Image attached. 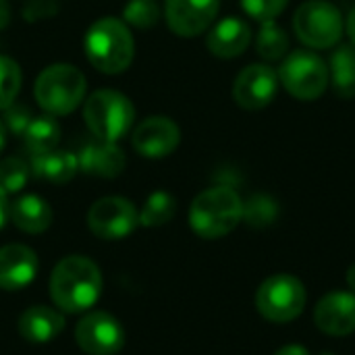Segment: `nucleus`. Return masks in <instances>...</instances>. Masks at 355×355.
<instances>
[{"label": "nucleus", "mask_w": 355, "mask_h": 355, "mask_svg": "<svg viewBox=\"0 0 355 355\" xmlns=\"http://www.w3.org/2000/svg\"><path fill=\"white\" fill-rule=\"evenodd\" d=\"M100 291V268L85 256L62 258L50 277V295L54 304L69 314L92 308L98 302Z\"/></svg>", "instance_id": "nucleus-1"}, {"label": "nucleus", "mask_w": 355, "mask_h": 355, "mask_svg": "<svg viewBox=\"0 0 355 355\" xmlns=\"http://www.w3.org/2000/svg\"><path fill=\"white\" fill-rule=\"evenodd\" d=\"M243 216V202L229 185L202 191L189 208V225L204 239L229 235Z\"/></svg>", "instance_id": "nucleus-2"}, {"label": "nucleus", "mask_w": 355, "mask_h": 355, "mask_svg": "<svg viewBox=\"0 0 355 355\" xmlns=\"http://www.w3.org/2000/svg\"><path fill=\"white\" fill-rule=\"evenodd\" d=\"M85 54L89 62L108 75L125 71L133 60V37L127 25L114 17H104L96 21L85 33Z\"/></svg>", "instance_id": "nucleus-3"}, {"label": "nucleus", "mask_w": 355, "mask_h": 355, "mask_svg": "<svg viewBox=\"0 0 355 355\" xmlns=\"http://www.w3.org/2000/svg\"><path fill=\"white\" fill-rule=\"evenodd\" d=\"M308 302L304 283L289 272L268 277L256 291V310L275 324H285L302 316Z\"/></svg>", "instance_id": "nucleus-4"}, {"label": "nucleus", "mask_w": 355, "mask_h": 355, "mask_svg": "<svg viewBox=\"0 0 355 355\" xmlns=\"http://www.w3.org/2000/svg\"><path fill=\"white\" fill-rule=\"evenodd\" d=\"M85 94V77L73 64H52L35 81V100L48 114L73 112Z\"/></svg>", "instance_id": "nucleus-5"}, {"label": "nucleus", "mask_w": 355, "mask_h": 355, "mask_svg": "<svg viewBox=\"0 0 355 355\" xmlns=\"http://www.w3.org/2000/svg\"><path fill=\"white\" fill-rule=\"evenodd\" d=\"M135 108L127 96L114 89L94 92L83 106V119L89 131L104 141L121 139L133 125Z\"/></svg>", "instance_id": "nucleus-6"}, {"label": "nucleus", "mask_w": 355, "mask_h": 355, "mask_svg": "<svg viewBox=\"0 0 355 355\" xmlns=\"http://www.w3.org/2000/svg\"><path fill=\"white\" fill-rule=\"evenodd\" d=\"M297 37L314 50L335 48L341 42L345 21L341 10L329 0H308L293 15Z\"/></svg>", "instance_id": "nucleus-7"}, {"label": "nucleus", "mask_w": 355, "mask_h": 355, "mask_svg": "<svg viewBox=\"0 0 355 355\" xmlns=\"http://www.w3.org/2000/svg\"><path fill=\"white\" fill-rule=\"evenodd\" d=\"M329 64L314 50H293L279 69L283 87L302 102L318 100L329 87Z\"/></svg>", "instance_id": "nucleus-8"}, {"label": "nucleus", "mask_w": 355, "mask_h": 355, "mask_svg": "<svg viewBox=\"0 0 355 355\" xmlns=\"http://www.w3.org/2000/svg\"><path fill=\"white\" fill-rule=\"evenodd\" d=\"M139 223L135 206L125 198H102L87 214V225L92 233L100 239H121L127 237Z\"/></svg>", "instance_id": "nucleus-9"}, {"label": "nucleus", "mask_w": 355, "mask_h": 355, "mask_svg": "<svg viewBox=\"0 0 355 355\" xmlns=\"http://www.w3.org/2000/svg\"><path fill=\"white\" fill-rule=\"evenodd\" d=\"M77 345L89 355H116L123 349L125 333L110 314L89 312L75 329Z\"/></svg>", "instance_id": "nucleus-10"}, {"label": "nucleus", "mask_w": 355, "mask_h": 355, "mask_svg": "<svg viewBox=\"0 0 355 355\" xmlns=\"http://www.w3.org/2000/svg\"><path fill=\"white\" fill-rule=\"evenodd\" d=\"M279 83V73L270 64H250L237 75L233 98L245 110H260L275 100Z\"/></svg>", "instance_id": "nucleus-11"}, {"label": "nucleus", "mask_w": 355, "mask_h": 355, "mask_svg": "<svg viewBox=\"0 0 355 355\" xmlns=\"http://www.w3.org/2000/svg\"><path fill=\"white\" fill-rule=\"evenodd\" d=\"M218 15V0H166L168 27L181 37L204 33Z\"/></svg>", "instance_id": "nucleus-12"}, {"label": "nucleus", "mask_w": 355, "mask_h": 355, "mask_svg": "<svg viewBox=\"0 0 355 355\" xmlns=\"http://www.w3.org/2000/svg\"><path fill=\"white\" fill-rule=\"evenodd\" d=\"M314 322L318 331L331 337H347L355 333V293L331 291L314 308Z\"/></svg>", "instance_id": "nucleus-13"}, {"label": "nucleus", "mask_w": 355, "mask_h": 355, "mask_svg": "<svg viewBox=\"0 0 355 355\" xmlns=\"http://www.w3.org/2000/svg\"><path fill=\"white\" fill-rule=\"evenodd\" d=\"M179 127L166 116H152L133 131V148L146 158H162L179 146Z\"/></svg>", "instance_id": "nucleus-14"}, {"label": "nucleus", "mask_w": 355, "mask_h": 355, "mask_svg": "<svg viewBox=\"0 0 355 355\" xmlns=\"http://www.w3.org/2000/svg\"><path fill=\"white\" fill-rule=\"evenodd\" d=\"M37 272V258L33 250L10 243L0 248V289L19 291L27 287Z\"/></svg>", "instance_id": "nucleus-15"}, {"label": "nucleus", "mask_w": 355, "mask_h": 355, "mask_svg": "<svg viewBox=\"0 0 355 355\" xmlns=\"http://www.w3.org/2000/svg\"><path fill=\"white\" fill-rule=\"evenodd\" d=\"M250 42H252L250 25L239 17H227L210 29L206 46L218 58H235L245 52Z\"/></svg>", "instance_id": "nucleus-16"}, {"label": "nucleus", "mask_w": 355, "mask_h": 355, "mask_svg": "<svg viewBox=\"0 0 355 355\" xmlns=\"http://www.w3.org/2000/svg\"><path fill=\"white\" fill-rule=\"evenodd\" d=\"M77 164H79L81 171H85L89 175L112 179V177L123 173V168H125V154H123V150L114 141L100 139V141L85 144L79 150Z\"/></svg>", "instance_id": "nucleus-17"}, {"label": "nucleus", "mask_w": 355, "mask_h": 355, "mask_svg": "<svg viewBox=\"0 0 355 355\" xmlns=\"http://www.w3.org/2000/svg\"><path fill=\"white\" fill-rule=\"evenodd\" d=\"M64 327V318L48 308V306H33L25 310L19 318V333L25 341L29 343H48Z\"/></svg>", "instance_id": "nucleus-18"}, {"label": "nucleus", "mask_w": 355, "mask_h": 355, "mask_svg": "<svg viewBox=\"0 0 355 355\" xmlns=\"http://www.w3.org/2000/svg\"><path fill=\"white\" fill-rule=\"evenodd\" d=\"M33 175L42 181L48 183H67L75 177L79 164H77V156L71 152H62V150H50L44 154L33 156L31 162Z\"/></svg>", "instance_id": "nucleus-19"}, {"label": "nucleus", "mask_w": 355, "mask_h": 355, "mask_svg": "<svg viewBox=\"0 0 355 355\" xmlns=\"http://www.w3.org/2000/svg\"><path fill=\"white\" fill-rule=\"evenodd\" d=\"M10 218L25 233H42L52 223V210L42 198L23 196L10 206Z\"/></svg>", "instance_id": "nucleus-20"}, {"label": "nucleus", "mask_w": 355, "mask_h": 355, "mask_svg": "<svg viewBox=\"0 0 355 355\" xmlns=\"http://www.w3.org/2000/svg\"><path fill=\"white\" fill-rule=\"evenodd\" d=\"M329 75L337 96L349 100L355 96V46L341 44L335 48L329 64Z\"/></svg>", "instance_id": "nucleus-21"}, {"label": "nucleus", "mask_w": 355, "mask_h": 355, "mask_svg": "<svg viewBox=\"0 0 355 355\" xmlns=\"http://www.w3.org/2000/svg\"><path fill=\"white\" fill-rule=\"evenodd\" d=\"M23 135H25L27 150L33 156H37L56 148L60 139V127L52 116H37V119H31Z\"/></svg>", "instance_id": "nucleus-22"}, {"label": "nucleus", "mask_w": 355, "mask_h": 355, "mask_svg": "<svg viewBox=\"0 0 355 355\" xmlns=\"http://www.w3.org/2000/svg\"><path fill=\"white\" fill-rule=\"evenodd\" d=\"M256 48L264 60H281L289 52V35L285 33V29L275 19L264 21L260 31H258Z\"/></svg>", "instance_id": "nucleus-23"}, {"label": "nucleus", "mask_w": 355, "mask_h": 355, "mask_svg": "<svg viewBox=\"0 0 355 355\" xmlns=\"http://www.w3.org/2000/svg\"><path fill=\"white\" fill-rule=\"evenodd\" d=\"M252 229H268L279 218V204L266 193H256L243 204L241 216Z\"/></svg>", "instance_id": "nucleus-24"}, {"label": "nucleus", "mask_w": 355, "mask_h": 355, "mask_svg": "<svg viewBox=\"0 0 355 355\" xmlns=\"http://www.w3.org/2000/svg\"><path fill=\"white\" fill-rule=\"evenodd\" d=\"M175 212H177L175 198L166 191H156L146 200L144 210L139 214V223L144 227H160L166 225L175 216Z\"/></svg>", "instance_id": "nucleus-25"}, {"label": "nucleus", "mask_w": 355, "mask_h": 355, "mask_svg": "<svg viewBox=\"0 0 355 355\" xmlns=\"http://www.w3.org/2000/svg\"><path fill=\"white\" fill-rule=\"evenodd\" d=\"M29 179V166L21 158H6L0 162V191L17 193L25 187Z\"/></svg>", "instance_id": "nucleus-26"}, {"label": "nucleus", "mask_w": 355, "mask_h": 355, "mask_svg": "<svg viewBox=\"0 0 355 355\" xmlns=\"http://www.w3.org/2000/svg\"><path fill=\"white\" fill-rule=\"evenodd\" d=\"M21 87V71L19 64L8 58V56H0V110L8 108Z\"/></svg>", "instance_id": "nucleus-27"}, {"label": "nucleus", "mask_w": 355, "mask_h": 355, "mask_svg": "<svg viewBox=\"0 0 355 355\" xmlns=\"http://www.w3.org/2000/svg\"><path fill=\"white\" fill-rule=\"evenodd\" d=\"M123 17L129 25L139 27V29H148V27L156 25L160 10H158L156 0H129Z\"/></svg>", "instance_id": "nucleus-28"}, {"label": "nucleus", "mask_w": 355, "mask_h": 355, "mask_svg": "<svg viewBox=\"0 0 355 355\" xmlns=\"http://www.w3.org/2000/svg\"><path fill=\"white\" fill-rule=\"evenodd\" d=\"M287 2L289 0H241V6L252 19L264 23L277 19L285 10Z\"/></svg>", "instance_id": "nucleus-29"}, {"label": "nucleus", "mask_w": 355, "mask_h": 355, "mask_svg": "<svg viewBox=\"0 0 355 355\" xmlns=\"http://www.w3.org/2000/svg\"><path fill=\"white\" fill-rule=\"evenodd\" d=\"M29 123H31V112H29L27 106L15 104V102H12V104L6 108V125H8L10 133H15V135L25 133V129H27Z\"/></svg>", "instance_id": "nucleus-30"}, {"label": "nucleus", "mask_w": 355, "mask_h": 355, "mask_svg": "<svg viewBox=\"0 0 355 355\" xmlns=\"http://www.w3.org/2000/svg\"><path fill=\"white\" fill-rule=\"evenodd\" d=\"M275 355H310V352L304 347V345H285V347H281L279 352Z\"/></svg>", "instance_id": "nucleus-31"}, {"label": "nucleus", "mask_w": 355, "mask_h": 355, "mask_svg": "<svg viewBox=\"0 0 355 355\" xmlns=\"http://www.w3.org/2000/svg\"><path fill=\"white\" fill-rule=\"evenodd\" d=\"M8 214H10V206H8V202H6V193L0 191V229L4 227Z\"/></svg>", "instance_id": "nucleus-32"}, {"label": "nucleus", "mask_w": 355, "mask_h": 355, "mask_svg": "<svg viewBox=\"0 0 355 355\" xmlns=\"http://www.w3.org/2000/svg\"><path fill=\"white\" fill-rule=\"evenodd\" d=\"M8 19H10L8 2H6V0H0V29H4V27L8 25Z\"/></svg>", "instance_id": "nucleus-33"}, {"label": "nucleus", "mask_w": 355, "mask_h": 355, "mask_svg": "<svg viewBox=\"0 0 355 355\" xmlns=\"http://www.w3.org/2000/svg\"><path fill=\"white\" fill-rule=\"evenodd\" d=\"M347 33H349V40H352V44L355 46V6L352 8V12H349V17H347Z\"/></svg>", "instance_id": "nucleus-34"}, {"label": "nucleus", "mask_w": 355, "mask_h": 355, "mask_svg": "<svg viewBox=\"0 0 355 355\" xmlns=\"http://www.w3.org/2000/svg\"><path fill=\"white\" fill-rule=\"evenodd\" d=\"M347 287L355 293V264H352L349 270H347Z\"/></svg>", "instance_id": "nucleus-35"}, {"label": "nucleus", "mask_w": 355, "mask_h": 355, "mask_svg": "<svg viewBox=\"0 0 355 355\" xmlns=\"http://www.w3.org/2000/svg\"><path fill=\"white\" fill-rule=\"evenodd\" d=\"M4 141H6V127H4V123L0 121V150L4 148Z\"/></svg>", "instance_id": "nucleus-36"}]
</instances>
